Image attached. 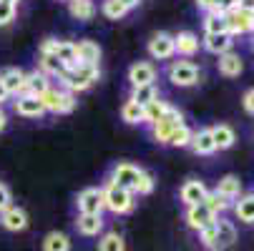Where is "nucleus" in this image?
<instances>
[{"label":"nucleus","instance_id":"f257e3e1","mask_svg":"<svg viewBox=\"0 0 254 251\" xmlns=\"http://www.w3.org/2000/svg\"><path fill=\"white\" fill-rule=\"evenodd\" d=\"M199 239L209 251H227L237 241V229H234L232 221H224V219L216 216L214 224H209L206 229L199 231Z\"/></svg>","mask_w":254,"mask_h":251},{"label":"nucleus","instance_id":"f03ea898","mask_svg":"<svg viewBox=\"0 0 254 251\" xmlns=\"http://www.w3.org/2000/svg\"><path fill=\"white\" fill-rule=\"evenodd\" d=\"M101 76L98 65H78L73 70H65L63 78H61V86L63 91H70V93H81L86 88H91Z\"/></svg>","mask_w":254,"mask_h":251},{"label":"nucleus","instance_id":"7ed1b4c3","mask_svg":"<svg viewBox=\"0 0 254 251\" xmlns=\"http://www.w3.org/2000/svg\"><path fill=\"white\" fill-rule=\"evenodd\" d=\"M103 191V208H108L111 213H128V211H133V194L131 191H126V189H121L119 184H114L111 178L106 181V186L101 189Z\"/></svg>","mask_w":254,"mask_h":251},{"label":"nucleus","instance_id":"20e7f679","mask_svg":"<svg viewBox=\"0 0 254 251\" xmlns=\"http://www.w3.org/2000/svg\"><path fill=\"white\" fill-rule=\"evenodd\" d=\"M38 100L43 103L46 113H70L76 108V93L70 91H63V88H48L43 96H38Z\"/></svg>","mask_w":254,"mask_h":251},{"label":"nucleus","instance_id":"39448f33","mask_svg":"<svg viewBox=\"0 0 254 251\" xmlns=\"http://www.w3.org/2000/svg\"><path fill=\"white\" fill-rule=\"evenodd\" d=\"M166 76L179 88H191V86L199 83V68L189 60H174L166 70Z\"/></svg>","mask_w":254,"mask_h":251},{"label":"nucleus","instance_id":"423d86ee","mask_svg":"<svg viewBox=\"0 0 254 251\" xmlns=\"http://www.w3.org/2000/svg\"><path fill=\"white\" fill-rule=\"evenodd\" d=\"M179 126H184V116H181L174 105H169V111L164 113V118H161L156 126H151V133H154V138H156L159 143H169V136H171Z\"/></svg>","mask_w":254,"mask_h":251},{"label":"nucleus","instance_id":"0eeeda50","mask_svg":"<svg viewBox=\"0 0 254 251\" xmlns=\"http://www.w3.org/2000/svg\"><path fill=\"white\" fill-rule=\"evenodd\" d=\"M227 18V30L229 35H247V33H254V13L249 10H242V8H234L232 13L224 15Z\"/></svg>","mask_w":254,"mask_h":251},{"label":"nucleus","instance_id":"6e6552de","mask_svg":"<svg viewBox=\"0 0 254 251\" xmlns=\"http://www.w3.org/2000/svg\"><path fill=\"white\" fill-rule=\"evenodd\" d=\"M0 226H3L5 231H15V234L25 231L28 229V213H25V208H20L15 203L3 208V211H0Z\"/></svg>","mask_w":254,"mask_h":251},{"label":"nucleus","instance_id":"1a4fd4ad","mask_svg":"<svg viewBox=\"0 0 254 251\" xmlns=\"http://www.w3.org/2000/svg\"><path fill=\"white\" fill-rule=\"evenodd\" d=\"M138 173H141V168H138V166H133V163H119V166H114L111 181H114V184H119L121 189H126V191H131V194H133L136 181H138Z\"/></svg>","mask_w":254,"mask_h":251},{"label":"nucleus","instance_id":"9d476101","mask_svg":"<svg viewBox=\"0 0 254 251\" xmlns=\"http://www.w3.org/2000/svg\"><path fill=\"white\" fill-rule=\"evenodd\" d=\"M76 203H78L81 213H101L103 211V191L96 189V186H88L78 194Z\"/></svg>","mask_w":254,"mask_h":251},{"label":"nucleus","instance_id":"9b49d317","mask_svg":"<svg viewBox=\"0 0 254 251\" xmlns=\"http://www.w3.org/2000/svg\"><path fill=\"white\" fill-rule=\"evenodd\" d=\"M128 81L133 88H141V86H151L156 81V68L146 60H138L128 68Z\"/></svg>","mask_w":254,"mask_h":251},{"label":"nucleus","instance_id":"f8f14e48","mask_svg":"<svg viewBox=\"0 0 254 251\" xmlns=\"http://www.w3.org/2000/svg\"><path fill=\"white\" fill-rule=\"evenodd\" d=\"M149 55L156 60H169L174 55V35L169 33H156L149 41Z\"/></svg>","mask_w":254,"mask_h":251},{"label":"nucleus","instance_id":"ddd939ff","mask_svg":"<svg viewBox=\"0 0 254 251\" xmlns=\"http://www.w3.org/2000/svg\"><path fill=\"white\" fill-rule=\"evenodd\" d=\"M13 108H15V113L23 116V118H41V116H46L43 103L35 98V96H18L15 103H13Z\"/></svg>","mask_w":254,"mask_h":251},{"label":"nucleus","instance_id":"4468645a","mask_svg":"<svg viewBox=\"0 0 254 251\" xmlns=\"http://www.w3.org/2000/svg\"><path fill=\"white\" fill-rule=\"evenodd\" d=\"M199 46H201V41L196 38L191 30H181V33L174 35V53L184 55V58L196 55V53H199Z\"/></svg>","mask_w":254,"mask_h":251},{"label":"nucleus","instance_id":"2eb2a0df","mask_svg":"<svg viewBox=\"0 0 254 251\" xmlns=\"http://www.w3.org/2000/svg\"><path fill=\"white\" fill-rule=\"evenodd\" d=\"M184 219H187L189 229H194V231H201V229H206L209 224L216 221V216H214V213H211L204 203H199V206H189Z\"/></svg>","mask_w":254,"mask_h":251},{"label":"nucleus","instance_id":"dca6fc26","mask_svg":"<svg viewBox=\"0 0 254 251\" xmlns=\"http://www.w3.org/2000/svg\"><path fill=\"white\" fill-rule=\"evenodd\" d=\"M25 76L20 68H5L0 70V83L5 86L8 96H23V88H25Z\"/></svg>","mask_w":254,"mask_h":251},{"label":"nucleus","instance_id":"f3484780","mask_svg":"<svg viewBox=\"0 0 254 251\" xmlns=\"http://www.w3.org/2000/svg\"><path fill=\"white\" fill-rule=\"evenodd\" d=\"M53 55L61 60V65L65 70H73L78 68V53H76V43H70V41H56V48H53Z\"/></svg>","mask_w":254,"mask_h":251},{"label":"nucleus","instance_id":"a211bd4d","mask_svg":"<svg viewBox=\"0 0 254 251\" xmlns=\"http://www.w3.org/2000/svg\"><path fill=\"white\" fill-rule=\"evenodd\" d=\"M209 191H206V186L201 184V181H196V178H191V181H187L184 186H181V191H179V196H181V201L187 203V208L189 206H199L201 201H204V196H206Z\"/></svg>","mask_w":254,"mask_h":251},{"label":"nucleus","instance_id":"6ab92c4d","mask_svg":"<svg viewBox=\"0 0 254 251\" xmlns=\"http://www.w3.org/2000/svg\"><path fill=\"white\" fill-rule=\"evenodd\" d=\"M209 131H211V141H214V149H216V151H227V149L234 146L237 136H234L232 126H227V123H216V126H211Z\"/></svg>","mask_w":254,"mask_h":251},{"label":"nucleus","instance_id":"aec40b11","mask_svg":"<svg viewBox=\"0 0 254 251\" xmlns=\"http://www.w3.org/2000/svg\"><path fill=\"white\" fill-rule=\"evenodd\" d=\"M51 88V78L46 73H41V70H33V73L25 76V88H23V96H43L46 91Z\"/></svg>","mask_w":254,"mask_h":251},{"label":"nucleus","instance_id":"412c9836","mask_svg":"<svg viewBox=\"0 0 254 251\" xmlns=\"http://www.w3.org/2000/svg\"><path fill=\"white\" fill-rule=\"evenodd\" d=\"M76 229L83 236H98L103 231V216H101V213H78Z\"/></svg>","mask_w":254,"mask_h":251},{"label":"nucleus","instance_id":"4be33fe9","mask_svg":"<svg viewBox=\"0 0 254 251\" xmlns=\"http://www.w3.org/2000/svg\"><path fill=\"white\" fill-rule=\"evenodd\" d=\"M76 53H78L81 65H98V60H101V46L96 41H78Z\"/></svg>","mask_w":254,"mask_h":251},{"label":"nucleus","instance_id":"5701e85b","mask_svg":"<svg viewBox=\"0 0 254 251\" xmlns=\"http://www.w3.org/2000/svg\"><path fill=\"white\" fill-rule=\"evenodd\" d=\"M232 46H234V38L229 33H216V35H206V38H204V48L209 53H216V55L229 53Z\"/></svg>","mask_w":254,"mask_h":251},{"label":"nucleus","instance_id":"b1692460","mask_svg":"<svg viewBox=\"0 0 254 251\" xmlns=\"http://www.w3.org/2000/svg\"><path fill=\"white\" fill-rule=\"evenodd\" d=\"M189 146L194 149V153H196V156H211V153L216 151V149H214V141H211V131H209V128L194 131Z\"/></svg>","mask_w":254,"mask_h":251},{"label":"nucleus","instance_id":"393cba45","mask_svg":"<svg viewBox=\"0 0 254 251\" xmlns=\"http://www.w3.org/2000/svg\"><path fill=\"white\" fill-rule=\"evenodd\" d=\"M219 196H224L227 201H232V199H239V194H242V181H239V176H234V173H227L224 178H219V184H216V189H214Z\"/></svg>","mask_w":254,"mask_h":251},{"label":"nucleus","instance_id":"a878e982","mask_svg":"<svg viewBox=\"0 0 254 251\" xmlns=\"http://www.w3.org/2000/svg\"><path fill=\"white\" fill-rule=\"evenodd\" d=\"M242 70H244V63H242V58L237 55V53H224V55H219V73L222 76H227V78H237V76H242Z\"/></svg>","mask_w":254,"mask_h":251},{"label":"nucleus","instance_id":"bb28decb","mask_svg":"<svg viewBox=\"0 0 254 251\" xmlns=\"http://www.w3.org/2000/svg\"><path fill=\"white\" fill-rule=\"evenodd\" d=\"M166 111H169V103H166V100H161V98H156V100L146 103V105H143V123L156 126V123L164 118V113H166Z\"/></svg>","mask_w":254,"mask_h":251},{"label":"nucleus","instance_id":"cd10ccee","mask_svg":"<svg viewBox=\"0 0 254 251\" xmlns=\"http://www.w3.org/2000/svg\"><path fill=\"white\" fill-rule=\"evenodd\" d=\"M68 10H70V15H73L76 20H81V23H86V20H91V18L96 15L93 0H70Z\"/></svg>","mask_w":254,"mask_h":251},{"label":"nucleus","instance_id":"c85d7f7f","mask_svg":"<svg viewBox=\"0 0 254 251\" xmlns=\"http://www.w3.org/2000/svg\"><path fill=\"white\" fill-rule=\"evenodd\" d=\"M38 65H41V73H46L48 78H51V76H56V78L61 81V78H63V73H65V68L61 65V60H58L53 53H41Z\"/></svg>","mask_w":254,"mask_h":251},{"label":"nucleus","instance_id":"c756f323","mask_svg":"<svg viewBox=\"0 0 254 251\" xmlns=\"http://www.w3.org/2000/svg\"><path fill=\"white\" fill-rule=\"evenodd\" d=\"M234 213H237V219H239V221H244V224H254V194L242 196V199L234 203Z\"/></svg>","mask_w":254,"mask_h":251},{"label":"nucleus","instance_id":"7c9ffc66","mask_svg":"<svg viewBox=\"0 0 254 251\" xmlns=\"http://www.w3.org/2000/svg\"><path fill=\"white\" fill-rule=\"evenodd\" d=\"M98 251H126V241L119 231H108L98 239Z\"/></svg>","mask_w":254,"mask_h":251},{"label":"nucleus","instance_id":"2f4dec72","mask_svg":"<svg viewBox=\"0 0 254 251\" xmlns=\"http://www.w3.org/2000/svg\"><path fill=\"white\" fill-rule=\"evenodd\" d=\"M43 251H70V239L61 231H51L43 239Z\"/></svg>","mask_w":254,"mask_h":251},{"label":"nucleus","instance_id":"473e14b6","mask_svg":"<svg viewBox=\"0 0 254 251\" xmlns=\"http://www.w3.org/2000/svg\"><path fill=\"white\" fill-rule=\"evenodd\" d=\"M121 118H124L126 123H131V126L143 123V105H138L136 100L128 98V100L121 105Z\"/></svg>","mask_w":254,"mask_h":251},{"label":"nucleus","instance_id":"72a5a7b5","mask_svg":"<svg viewBox=\"0 0 254 251\" xmlns=\"http://www.w3.org/2000/svg\"><path fill=\"white\" fill-rule=\"evenodd\" d=\"M201 203L214 213V216H219V213H224V211L229 208V201H227L224 196H219L216 191H209V194L204 196V201H201Z\"/></svg>","mask_w":254,"mask_h":251},{"label":"nucleus","instance_id":"f704fd0d","mask_svg":"<svg viewBox=\"0 0 254 251\" xmlns=\"http://www.w3.org/2000/svg\"><path fill=\"white\" fill-rule=\"evenodd\" d=\"M191 136H194V131L184 123V126H179L171 136H169V143L166 146H176V149H184V146H189L191 143Z\"/></svg>","mask_w":254,"mask_h":251},{"label":"nucleus","instance_id":"c9c22d12","mask_svg":"<svg viewBox=\"0 0 254 251\" xmlns=\"http://www.w3.org/2000/svg\"><path fill=\"white\" fill-rule=\"evenodd\" d=\"M204 30H206V35L229 33V30H227V18H224V15H216V13H206V18H204Z\"/></svg>","mask_w":254,"mask_h":251},{"label":"nucleus","instance_id":"e433bc0d","mask_svg":"<svg viewBox=\"0 0 254 251\" xmlns=\"http://www.w3.org/2000/svg\"><path fill=\"white\" fill-rule=\"evenodd\" d=\"M156 98H159V91H156L154 83H151V86L133 88V93H131V100H136L138 105H146V103H151V100H156Z\"/></svg>","mask_w":254,"mask_h":251},{"label":"nucleus","instance_id":"4c0bfd02","mask_svg":"<svg viewBox=\"0 0 254 251\" xmlns=\"http://www.w3.org/2000/svg\"><path fill=\"white\" fill-rule=\"evenodd\" d=\"M154 191V176L149 173V171H143L141 168V173H138V181H136V189H133V194H138V196H149Z\"/></svg>","mask_w":254,"mask_h":251},{"label":"nucleus","instance_id":"58836bf2","mask_svg":"<svg viewBox=\"0 0 254 251\" xmlns=\"http://www.w3.org/2000/svg\"><path fill=\"white\" fill-rule=\"evenodd\" d=\"M101 10H103V15H106L108 20H119V18H124V15L128 13V10L119 3V0H103V8H101Z\"/></svg>","mask_w":254,"mask_h":251},{"label":"nucleus","instance_id":"ea45409f","mask_svg":"<svg viewBox=\"0 0 254 251\" xmlns=\"http://www.w3.org/2000/svg\"><path fill=\"white\" fill-rule=\"evenodd\" d=\"M234 8H239V0H214V10H211V13L227 15V13H232Z\"/></svg>","mask_w":254,"mask_h":251},{"label":"nucleus","instance_id":"a19ab883","mask_svg":"<svg viewBox=\"0 0 254 251\" xmlns=\"http://www.w3.org/2000/svg\"><path fill=\"white\" fill-rule=\"evenodd\" d=\"M13 20H15V5L0 0V25H10Z\"/></svg>","mask_w":254,"mask_h":251},{"label":"nucleus","instance_id":"79ce46f5","mask_svg":"<svg viewBox=\"0 0 254 251\" xmlns=\"http://www.w3.org/2000/svg\"><path fill=\"white\" fill-rule=\"evenodd\" d=\"M242 105H244V111H247V113H252V116H254V88H249V91L244 93Z\"/></svg>","mask_w":254,"mask_h":251},{"label":"nucleus","instance_id":"37998d69","mask_svg":"<svg viewBox=\"0 0 254 251\" xmlns=\"http://www.w3.org/2000/svg\"><path fill=\"white\" fill-rule=\"evenodd\" d=\"M8 206H10V191H8L5 184H0V211L8 208Z\"/></svg>","mask_w":254,"mask_h":251},{"label":"nucleus","instance_id":"c03bdc74","mask_svg":"<svg viewBox=\"0 0 254 251\" xmlns=\"http://www.w3.org/2000/svg\"><path fill=\"white\" fill-rule=\"evenodd\" d=\"M196 5H199V10L211 13V10H214V0H196Z\"/></svg>","mask_w":254,"mask_h":251},{"label":"nucleus","instance_id":"a18cd8bd","mask_svg":"<svg viewBox=\"0 0 254 251\" xmlns=\"http://www.w3.org/2000/svg\"><path fill=\"white\" fill-rule=\"evenodd\" d=\"M53 48H56V38H46L41 46V53H53Z\"/></svg>","mask_w":254,"mask_h":251},{"label":"nucleus","instance_id":"49530a36","mask_svg":"<svg viewBox=\"0 0 254 251\" xmlns=\"http://www.w3.org/2000/svg\"><path fill=\"white\" fill-rule=\"evenodd\" d=\"M239 8H242V10L254 13V0H239Z\"/></svg>","mask_w":254,"mask_h":251},{"label":"nucleus","instance_id":"de8ad7c7","mask_svg":"<svg viewBox=\"0 0 254 251\" xmlns=\"http://www.w3.org/2000/svg\"><path fill=\"white\" fill-rule=\"evenodd\" d=\"M119 3H121V5L126 8V10H131V8H136V5L141 3V0H119Z\"/></svg>","mask_w":254,"mask_h":251},{"label":"nucleus","instance_id":"09e8293b","mask_svg":"<svg viewBox=\"0 0 254 251\" xmlns=\"http://www.w3.org/2000/svg\"><path fill=\"white\" fill-rule=\"evenodd\" d=\"M5 126H8V116H5L3 108H0V131H5Z\"/></svg>","mask_w":254,"mask_h":251},{"label":"nucleus","instance_id":"8fccbe9b","mask_svg":"<svg viewBox=\"0 0 254 251\" xmlns=\"http://www.w3.org/2000/svg\"><path fill=\"white\" fill-rule=\"evenodd\" d=\"M8 98H10V96H8V91H5V86H3V83H0V103H5Z\"/></svg>","mask_w":254,"mask_h":251},{"label":"nucleus","instance_id":"3c124183","mask_svg":"<svg viewBox=\"0 0 254 251\" xmlns=\"http://www.w3.org/2000/svg\"><path fill=\"white\" fill-rule=\"evenodd\" d=\"M3 3H10V5H18V3H20V0H3Z\"/></svg>","mask_w":254,"mask_h":251},{"label":"nucleus","instance_id":"603ef678","mask_svg":"<svg viewBox=\"0 0 254 251\" xmlns=\"http://www.w3.org/2000/svg\"><path fill=\"white\" fill-rule=\"evenodd\" d=\"M65 3H70V0H65Z\"/></svg>","mask_w":254,"mask_h":251}]
</instances>
